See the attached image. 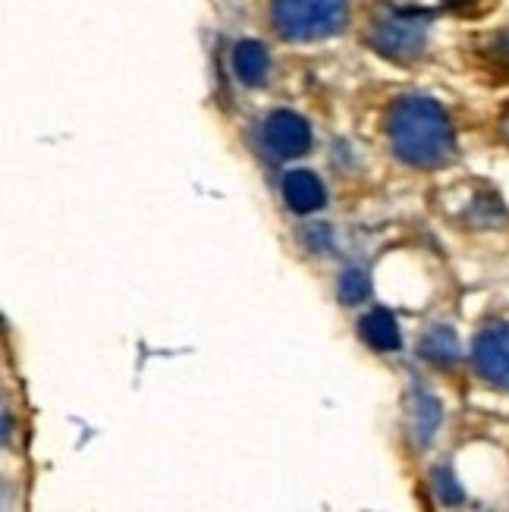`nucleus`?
<instances>
[{
    "mask_svg": "<svg viewBox=\"0 0 509 512\" xmlns=\"http://www.w3.org/2000/svg\"><path fill=\"white\" fill-rule=\"evenodd\" d=\"M390 139L412 167H440L453 151L447 114L428 98H403L390 110Z\"/></svg>",
    "mask_w": 509,
    "mask_h": 512,
    "instance_id": "obj_1",
    "label": "nucleus"
},
{
    "mask_svg": "<svg viewBox=\"0 0 509 512\" xmlns=\"http://www.w3.org/2000/svg\"><path fill=\"white\" fill-rule=\"evenodd\" d=\"M346 22V0H274V26L283 38L312 41Z\"/></svg>",
    "mask_w": 509,
    "mask_h": 512,
    "instance_id": "obj_2",
    "label": "nucleus"
},
{
    "mask_svg": "<svg viewBox=\"0 0 509 512\" xmlns=\"http://www.w3.org/2000/svg\"><path fill=\"white\" fill-rule=\"evenodd\" d=\"M264 142L280 158H296V154H305L308 145H312V129L293 110H277L264 123Z\"/></svg>",
    "mask_w": 509,
    "mask_h": 512,
    "instance_id": "obj_3",
    "label": "nucleus"
},
{
    "mask_svg": "<svg viewBox=\"0 0 509 512\" xmlns=\"http://www.w3.org/2000/svg\"><path fill=\"white\" fill-rule=\"evenodd\" d=\"M374 44H378V51H384L387 57L406 60L415 51H422V32H418V26L409 16L396 13V16H387L378 26V32H374Z\"/></svg>",
    "mask_w": 509,
    "mask_h": 512,
    "instance_id": "obj_4",
    "label": "nucleus"
},
{
    "mask_svg": "<svg viewBox=\"0 0 509 512\" xmlns=\"http://www.w3.org/2000/svg\"><path fill=\"white\" fill-rule=\"evenodd\" d=\"M478 365L497 384L509 387V327L488 330L478 340Z\"/></svg>",
    "mask_w": 509,
    "mask_h": 512,
    "instance_id": "obj_5",
    "label": "nucleus"
},
{
    "mask_svg": "<svg viewBox=\"0 0 509 512\" xmlns=\"http://www.w3.org/2000/svg\"><path fill=\"white\" fill-rule=\"evenodd\" d=\"M283 195H286V205L299 214H312L324 205V186L315 173L308 170H293L290 176L283 180Z\"/></svg>",
    "mask_w": 509,
    "mask_h": 512,
    "instance_id": "obj_6",
    "label": "nucleus"
},
{
    "mask_svg": "<svg viewBox=\"0 0 509 512\" xmlns=\"http://www.w3.org/2000/svg\"><path fill=\"white\" fill-rule=\"evenodd\" d=\"M362 337L374 346V349H400V330H396V321L390 311L378 308L362 321Z\"/></svg>",
    "mask_w": 509,
    "mask_h": 512,
    "instance_id": "obj_7",
    "label": "nucleus"
},
{
    "mask_svg": "<svg viewBox=\"0 0 509 512\" xmlns=\"http://www.w3.org/2000/svg\"><path fill=\"white\" fill-rule=\"evenodd\" d=\"M233 63H236L239 79L249 85H258L264 76H268V51H264L258 41H242L233 54Z\"/></svg>",
    "mask_w": 509,
    "mask_h": 512,
    "instance_id": "obj_8",
    "label": "nucleus"
},
{
    "mask_svg": "<svg viewBox=\"0 0 509 512\" xmlns=\"http://www.w3.org/2000/svg\"><path fill=\"white\" fill-rule=\"evenodd\" d=\"M365 296H368V277L352 267V271H346L343 280H340V299H346V302H362Z\"/></svg>",
    "mask_w": 509,
    "mask_h": 512,
    "instance_id": "obj_9",
    "label": "nucleus"
},
{
    "mask_svg": "<svg viewBox=\"0 0 509 512\" xmlns=\"http://www.w3.org/2000/svg\"><path fill=\"white\" fill-rule=\"evenodd\" d=\"M425 355H431V359H456V346H453L450 333H444V330L431 333L425 340Z\"/></svg>",
    "mask_w": 509,
    "mask_h": 512,
    "instance_id": "obj_10",
    "label": "nucleus"
}]
</instances>
